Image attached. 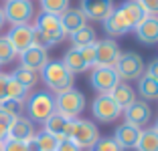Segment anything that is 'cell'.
<instances>
[{
    "mask_svg": "<svg viewBox=\"0 0 158 151\" xmlns=\"http://www.w3.org/2000/svg\"><path fill=\"white\" fill-rule=\"evenodd\" d=\"M142 135V129L134 127L130 123H122L114 133V141L122 147V149H134L138 145V139Z\"/></svg>",
    "mask_w": 158,
    "mask_h": 151,
    "instance_id": "2e32d148",
    "label": "cell"
},
{
    "mask_svg": "<svg viewBox=\"0 0 158 151\" xmlns=\"http://www.w3.org/2000/svg\"><path fill=\"white\" fill-rule=\"evenodd\" d=\"M67 8H69V0H41V10L47 14L61 16Z\"/></svg>",
    "mask_w": 158,
    "mask_h": 151,
    "instance_id": "f1b7e54d",
    "label": "cell"
},
{
    "mask_svg": "<svg viewBox=\"0 0 158 151\" xmlns=\"http://www.w3.org/2000/svg\"><path fill=\"white\" fill-rule=\"evenodd\" d=\"M120 8H122V12H124V16L128 18V22L132 24V28H136L146 16H148L146 10H144V6L140 4V0H126Z\"/></svg>",
    "mask_w": 158,
    "mask_h": 151,
    "instance_id": "d6986e66",
    "label": "cell"
},
{
    "mask_svg": "<svg viewBox=\"0 0 158 151\" xmlns=\"http://www.w3.org/2000/svg\"><path fill=\"white\" fill-rule=\"evenodd\" d=\"M154 129H156V131H158V119H156V123H154Z\"/></svg>",
    "mask_w": 158,
    "mask_h": 151,
    "instance_id": "60d3db41",
    "label": "cell"
},
{
    "mask_svg": "<svg viewBox=\"0 0 158 151\" xmlns=\"http://www.w3.org/2000/svg\"><path fill=\"white\" fill-rule=\"evenodd\" d=\"M10 77H12L16 83H20L23 87H27V89H33L35 85L39 83V79H41L37 71L24 69V67H19L16 71H12V73H10Z\"/></svg>",
    "mask_w": 158,
    "mask_h": 151,
    "instance_id": "484cf974",
    "label": "cell"
},
{
    "mask_svg": "<svg viewBox=\"0 0 158 151\" xmlns=\"http://www.w3.org/2000/svg\"><path fill=\"white\" fill-rule=\"evenodd\" d=\"M35 123L28 117H14L12 123L8 127V139H16V141H31L35 137Z\"/></svg>",
    "mask_w": 158,
    "mask_h": 151,
    "instance_id": "5bb4252c",
    "label": "cell"
},
{
    "mask_svg": "<svg viewBox=\"0 0 158 151\" xmlns=\"http://www.w3.org/2000/svg\"><path fill=\"white\" fill-rule=\"evenodd\" d=\"M89 151H124V149L114 141V137H99L98 143H95Z\"/></svg>",
    "mask_w": 158,
    "mask_h": 151,
    "instance_id": "1f68e13d",
    "label": "cell"
},
{
    "mask_svg": "<svg viewBox=\"0 0 158 151\" xmlns=\"http://www.w3.org/2000/svg\"><path fill=\"white\" fill-rule=\"evenodd\" d=\"M39 77L43 79V83L47 85V89H49L51 93H55V95L73 89L75 75H71L61 60H49V63L41 69Z\"/></svg>",
    "mask_w": 158,
    "mask_h": 151,
    "instance_id": "6da1fadb",
    "label": "cell"
},
{
    "mask_svg": "<svg viewBox=\"0 0 158 151\" xmlns=\"http://www.w3.org/2000/svg\"><path fill=\"white\" fill-rule=\"evenodd\" d=\"M110 97H112L114 101H116L118 105L122 107V111L126 109V107H130L132 103L136 101V91L128 85V83H124V81H120L116 85V87L112 89V93H110Z\"/></svg>",
    "mask_w": 158,
    "mask_h": 151,
    "instance_id": "ffe728a7",
    "label": "cell"
},
{
    "mask_svg": "<svg viewBox=\"0 0 158 151\" xmlns=\"http://www.w3.org/2000/svg\"><path fill=\"white\" fill-rule=\"evenodd\" d=\"M59 20H61V28H63V32H65V34H73L75 30L83 28L85 24H87L85 14L81 12L79 8H67L65 12L59 16Z\"/></svg>",
    "mask_w": 158,
    "mask_h": 151,
    "instance_id": "ac0fdd59",
    "label": "cell"
},
{
    "mask_svg": "<svg viewBox=\"0 0 158 151\" xmlns=\"http://www.w3.org/2000/svg\"><path fill=\"white\" fill-rule=\"evenodd\" d=\"M55 107L59 115H63L67 119H77L85 109V95L73 87L65 93L55 95Z\"/></svg>",
    "mask_w": 158,
    "mask_h": 151,
    "instance_id": "3957f363",
    "label": "cell"
},
{
    "mask_svg": "<svg viewBox=\"0 0 158 151\" xmlns=\"http://www.w3.org/2000/svg\"><path fill=\"white\" fill-rule=\"evenodd\" d=\"M2 151H28L24 141H16V139H6L2 143Z\"/></svg>",
    "mask_w": 158,
    "mask_h": 151,
    "instance_id": "e575fe53",
    "label": "cell"
},
{
    "mask_svg": "<svg viewBox=\"0 0 158 151\" xmlns=\"http://www.w3.org/2000/svg\"><path fill=\"white\" fill-rule=\"evenodd\" d=\"M138 95L144 101H156L158 99V81L148 75H142L138 79Z\"/></svg>",
    "mask_w": 158,
    "mask_h": 151,
    "instance_id": "603a6c76",
    "label": "cell"
},
{
    "mask_svg": "<svg viewBox=\"0 0 158 151\" xmlns=\"http://www.w3.org/2000/svg\"><path fill=\"white\" fill-rule=\"evenodd\" d=\"M35 143H37L39 151H55L57 145H59V139L55 137V135H51V133H47L45 129H43L41 133H35Z\"/></svg>",
    "mask_w": 158,
    "mask_h": 151,
    "instance_id": "4316f807",
    "label": "cell"
},
{
    "mask_svg": "<svg viewBox=\"0 0 158 151\" xmlns=\"http://www.w3.org/2000/svg\"><path fill=\"white\" fill-rule=\"evenodd\" d=\"M81 12L87 20H106L116 10L114 0H81Z\"/></svg>",
    "mask_w": 158,
    "mask_h": 151,
    "instance_id": "8fae6325",
    "label": "cell"
},
{
    "mask_svg": "<svg viewBox=\"0 0 158 151\" xmlns=\"http://www.w3.org/2000/svg\"><path fill=\"white\" fill-rule=\"evenodd\" d=\"M61 63L65 64V69L69 71L71 75H79V73H85V71H87V64H85L79 48H73V46L65 52V56H63Z\"/></svg>",
    "mask_w": 158,
    "mask_h": 151,
    "instance_id": "44dd1931",
    "label": "cell"
},
{
    "mask_svg": "<svg viewBox=\"0 0 158 151\" xmlns=\"http://www.w3.org/2000/svg\"><path fill=\"white\" fill-rule=\"evenodd\" d=\"M4 24H6V18H4V12H2V6H0V30H2Z\"/></svg>",
    "mask_w": 158,
    "mask_h": 151,
    "instance_id": "ab89813d",
    "label": "cell"
},
{
    "mask_svg": "<svg viewBox=\"0 0 158 151\" xmlns=\"http://www.w3.org/2000/svg\"><path fill=\"white\" fill-rule=\"evenodd\" d=\"M91 113L102 123H114L122 115V107L110 95H98L91 103Z\"/></svg>",
    "mask_w": 158,
    "mask_h": 151,
    "instance_id": "52a82bcc",
    "label": "cell"
},
{
    "mask_svg": "<svg viewBox=\"0 0 158 151\" xmlns=\"http://www.w3.org/2000/svg\"><path fill=\"white\" fill-rule=\"evenodd\" d=\"M69 38L73 42V48H83V46H89V45L98 42V34H95L93 26H89V24H85L83 28H79L73 34H69Z\"/></svg>",
    "mask_w": 158,
    "mask_h": 151,
    "instance_id": "7402d4cb",
    "label": "cell"
},
{
    "mask_svg": "<svg viewBox=\"0 0 158 151\" xmlns=\"http://www.w3.org/2000/svg\"><path fill=\"white\" fill-rule=\"evenodd\" d=\"M79 52H81V56H83L87 69H93V67H95V45L83 46V48H79Z\"/></svg>",
    "mask_w": 158,
    "mask_h": 151,
    "instance_id": "836d02e7",
    "label": "cell"
},
{
    "mask_svg": "<svg viewBox=\"0 0 158 151\" xmlns=\"http://www.w3.org/2000/svg\"><path fill=\"white\" fill-rule=\"evenodd\" d=\"M122 113H124L126 123L134 125V127H138V129L146 127V125L150 123V119H152V109H150L148 101H138L136 99L134 103H132L130 107H126Z\"/></svg>",
    "mask_w": 158,
    "mask_h": 151,
    "instance_id": "30bf717a",
    "label": "cell"
},
{
    "mask_svg": "<svg viewBox=\"0 0 158 151\" xmlns=\"http://www.w3.org/2000/svg\"><path fill=\"white\" fill-rule=\"evenodd\" d=\"M4 2H8V0H4Z\"/></svg>",
    "mask_w": 158,
    "mask_h": 151,
    "instance_id": "7bdbcfd3",
    "label": "cell"
},
{
    "mask_svg": "<svg viewBox=\"0 0 158 151\" xmlns=\"http://www.w3.org/2000/svg\"><path fill=\"white\" fill-rule=\"evenodd\" d=\"M144 75H148V77H152V79H156V81H158V59L150 60V63L146 64Z\"/></svg>",
    "mask_w": 158,
    "mask_h": 151,
    "instance_id": "74e56055",
    "label": "cell"
},
{
    "mask_svg": "<svg viewBox=\"0 0 158 151\" xmlns=\"http://www.w3.org/2000/svg\"><path fill=\"white\" fill-rule=\"evenodd\" d=\"M140 4L144 6L146 14H150V16H158V0H140Z\"/></svg>",
    "mask_w": 158,
    "mask_h": 151,
    "instance_id": "8d00e7d4",
    "label": "cell"
},
{
    "mask_svg": "<svg viewBox=\"0 0 158 151\" xmlns=\"http://www.w3.org/2000/svg\"><path fill=\"white\" fill-rule=\"evenodd\" d=\"M99 139V129L95 123L87 119H73V133H71V141L77 143L81 149H91Z\"/></svg>",
    "mask_w": 158,
    "mask_h": 151,
    "instance_id": "8992f818",
    "label": "cell"
},
{
    "mask_svg": "<svg viewBox=\"0 0 158 151\" xmlns=\"http://www.w3.org/2000/svg\"><path fill=\"white\" fill-rule=\"evenodd\" d=\"M14 117H10V115H6L4 111H0V143H4L6 139H8V127L10 123H12Z\"/></svg>",
    "mask_w": 158,
    "mask_h": 151,
    "instance_id": "d6a6232c",
    "label": "cell"
},
{
    "mask_svg": "<svg viewBox=\"0 0 158 151\" xmlns=\"http://www.w3.org/2000/svg\"><path fill=\"white\" fill-rule=\"evenodd\" d=\"M19 59H20V67L41 73V69L49 63V52H47L45 48H41V46L33 45V46H28L24 52H20Z\"/></svg>",
    "mask_w": 158,
    "mask_h": 151,
    "instance_id": "4fadbf2b",
    "label": "cell"
},
{
    "mask_svg": "<svg viewBox=\"0 0 158 151\" xmlns=\"http://www.w3.org/2000/svg\"><path fill=\"white\" fill-rule=\"evenodd\" d=\"M6 22L12 26H20V24H28L35 16V6L31 0H8L2 6Z\"/></svg>",
    "mask_w": 158,
    "mask_h": 151,
    "instance_id": "5b68a950",
    "label": "cell"
},
{
    "mask_svg": "<svg viewBox=\"0 0 158 151\" xmlns=\"http://www.w3.org/2000/svg\"><path fill=\"white\" fill-rule=\"evenodd\" d=\"M8 42L12 45V48L16 50V55L24 52L28 46H33L35 41V28L31 24H20V26H12L6 34Z\"/></svg>",
    "mask_w": 158,
    "mask_h": 151,
    "instance_id": "7c38bea8",
    "label": "cell"
},
{
    "mask_svg": "<svg viewBox=\"0 0 158 151\" xmlns=\"http://www.w3.org/2000/svg\"><path fill=\"white\" fill-rule=\"evenodd\" d=\"M28 97V89L23 87L20 83H16L12 77L8 75V85H6V99H14V101H27Z\"/></svg>",
    "mask_w": 158,
    "mask_h": 151,
    "instance_id": "83f0119b",
    "label": "cell"
},
{
    "mask_svg": "<svg viewBox=\"0 0 158 151\" xmlns=\"http://www.w3.org/2000/svg\"><path fill=\"white\" fill-rule=\"evenodd\" d=\"M118 83H120V77H118L114 67H93L91 85L99 95H110Z\"/></svg>",
    "mask_w": 158,
    "mask_h": 151,
    "instance_id": "ba28073f",
    "label": "cell"
},
{
    "mask_svg": "<svg viewBox=\"0 0 158 151\" xmlns=\"http://www.w3.org/2000/svg\"><path fill=\"white\" fill-rule=\"evenodd\" d=\"M16 50L12 48V45L8 42L6 37H0V64H8L16 59Z\"/></svg>",
    "mask_w": 158,
    "mask_h": 151,
    "instance_id": "4dcf8cb0",
    "label": "cell"
},
{
    "mask_svg": "<svg viewBox=\"0 0 158 151\" xmlns=\"http://www.w3.org/2000/svg\"><path fill=\"white\" fill-rule=\"evenodd\" d=\"M136 38H138L142 45H156L158 42V16H146L138 26L134 28Z\"/></svg>",
    "mask_w": 158,
    "mask_h": 151,
    "instance_id": "9a60e30c",
    "label": "cell"
},
{
    "mask_svg": "<svg viewBox=\"0 0 158 151\" xmlns=\"http://www.w3.org/2000/svg\"><path fill=\"white\" fill-rule=\"evenodd\" d=\"M103 28H106V32L110 37H120V34H126V32L134 30L132 24L128 22V18L124 16L122 8H116L106 20H103Z\"/></svg>",
    "mask_w": 158,
    "mask_h": 151,
    "instance_id": "e0dca14e",
    "label": "cell"
},
{
    "mask_svg": "<svg viewBox=\"0 0 158 151\" xmlns=\"http://www.w3.org/2000/svg\"><path fill=\"white\" fill-rule=\"evenodd\" d=\"M6 85H8V75L0 73V103L6 99Z\"/></svg>",
    "mask_w": 158,
    "mask_h": 151,
    "instance_id": "f35d334b",
    "label": "cell"
},
{
    "mask_svg": "<svg viewBox=\"0 0 158 151\" xmlns=\"http://www.w3.org/2000/svg\"><path fill=\"white\" fill-rule=\"evenodd\" d=\"M0 111H4L10 117H20L24 111V101H14V99H4L0 103Z\"/></svg>",
    "mask_w": 158,
    "mask_h": 151,
    "instance_id": "f546056e",
    "label": "cell"
},
{
    "mask_svg": "<svg viewBox=\"0 0 158 151\" xmlns=\"http://www.w3.org/2000/svg\"><path fill=\"white\" fill-rule=\"evenodd\" d=\"M71 119H67V117H63V115H59L55 111V113L51 115V117H49V119L45 121V131L47 133H51V135H55L57 139H63V133H65V127H67V123H69Z\"/></svg>",
    "mask_w": 158,
    "mask_h": 151,
    "instance_id": "cb8c5ba5",
    "label": "cell"
},
{
    "mask_svg": "<svg viewBox=\"0 0 158 151\" xmlns=\"http://www.w3.org/2000/svg\"><path fill=\"white\" fill-rule=\"evenodd\" d=\"M55 151H83V149H81L77 143H73L71 139H61Z\"/></svg>",
    "mask_w": 158,
    "mask_h": 151,
    "instance_id": "d590c367",
    "label": "cell"
},
{
    "mask_svg": "<svg viewBox=\"0 0 158 151\" xmlns=\"http://www.w3.org/2000/svg\"><path fill=\"white\" fill-rule=\"evenodd\" d=\"M114 69H116L120 81L126 83V81H138V79L144 75L146 64H144V60H142V56H140L138 52L126 50V52L120 55V59H118Z\"/></svg>",
    "mask_w": 158,
    "mask_h": 151,
    "instance_id": "277c9868",
    "label": "cell"
},
{
    "mask_svg": "<svg viewBox=\"0 0 158 151\" xmlns=\"http://www.w3.org/2000/svg\"><path fill=\"white\" fill-rule=\"evenodd\" d=\"M0 151H2V143H0Z\"/></svg>",
    "mask_w": 158,
    "mask_h": 151,
    "instance_id": "b9f144b4",
    "label": "cell"
},
{
    "mask_svg": "<svg viewBox=\"0 0 158 151\" xmlns=\"http://www.w3.org/2000/svg\"><path fill=\"white\" fill-rule=\"evenodd\" d=\"M24 109H27V117L33 121V123H45V121L57 111L55 95H53L51 91H37V93H33V95L27 97Z\"/></svg>",
    "mask_w": 158,
    "mask_h": 151,
    "instance_id": "7a4b0ae2",
    "label": "cell"
},
{
    "mask_svg": "<svg viewBox=\"0 0 158 151\" xmlns=\"http://www.w3.org/2000/svg\"><path fill=\"white\" fill-rule=\"evenodd\" d=\"M136 151H158V131L154 127L142 131L138 139V145L134 147Z\"/></svg>",
    "mask_w": 158,
    "mask_h": 151,
    "instance_id": "d4e9b609",
    "label": "cell"
},
{
    "mask_svg": "<svg viewBox=\"0 0 158 151\" xmlns=\"http://www.w3.org/2000/svg\"><path fill=\"white\" fill-rule=\"evenodd\" d=\"M122 50L114 38H102L95 42V67H116Z\"/></svg>",
    "mask_w": 158,
    "mask_h": 151,
    "instance_id": "9c48e42d",
    "label": "cell"
}]
</instances>
